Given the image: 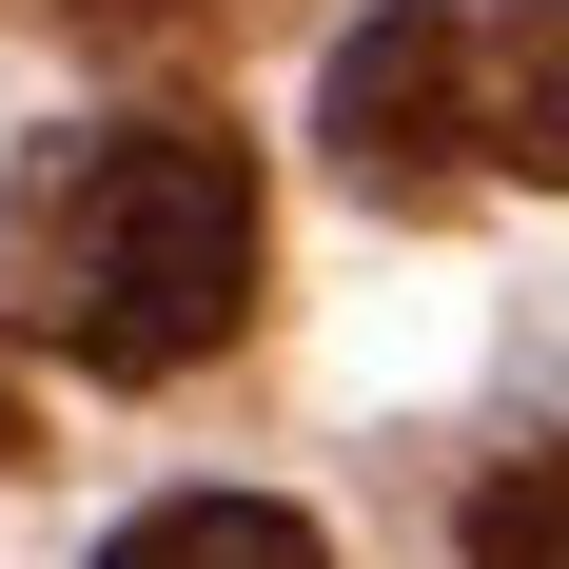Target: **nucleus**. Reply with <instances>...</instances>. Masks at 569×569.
<instances>
[{
  "label": "nucleus",
  "instance_id": "obj_1",
  "mask_svg": "<svg viewBox=\"0 0 569 569\" xmlns=\"http://www.w3.org/2000/svg\"><path fill=\"white\" fill-rule=\"evenodd\" d=\"M256 256H276V197L217 118H118V138H40L20 197H0V315L118 393H158L197 353H236L256 315Z\"/></svg>",
  "mask_w": 569,
  "mask_h": 569
},
{
  "label": "nucleus",
  "instance_id": "obj_2",
  "mask_svg": "<svg viewBox=\"0 0 569 569\" xmlns=\"http://www.w3.org/2000/svg\"><path fill=\"white\" fill-rule=\"evenodd\" d=\"M315 138L373 217H452L471 177L569 197V0H373L315 79Z\"/></svg>",
  "mask_w": 569,
  "mask_h": 569
},
{
  "label": "nucleus",
  "instance_id": "obj_3",
  "mask_svg": "<svg viewBox=\"0 0 569 569\" xmlns=\"http://www.w3.org/2000/svg\"><path fill=\"white\" fill-rule=\"evenodd\" d=\"M99 569H335V550H315V511H276V491H177V511H138Z\"/></svg>",
  "mask_w": 569,
  "mask_h": 569
},
{
  "label": "nucleus",
  "instance_id": "obj_4",
  "mask_svg": "<svg viewBox=\"0 0 569 569\" xmlns=\"http://www.w3.org/2000/svg\"><path fill=\"white\" fill-rule=\"evenodd\" d=\"M471 569H569V432L471 471Z\"/></svg>",
  "mask_w": 569,
  "mask_h": 569
},
{
  "label": "nucleus",
  "instance_id": "obj_5",
  "mask_svg": "<svg viewBox=\"0 0 569 569\" xmlns=\"http://www.w3.org/2000/svg\"><path fill=\"white\" fill-rule=\"evenodd\" d=\"M59 20H99V40H177L197 0H59Z\"/></svg>",
  "mask_w": 569,
  "mask_h": 569
},
{
  "label": "nucleus",
  "instance_id": "obj_6",
  "mask_svg": "<svg viewBox=\"0 0 569 569\" xmlns=\"http://www.w3.org/2000/svg\"><path fill=\"white\" fill-rule=\"evenodd\" d=\"M20 452H40V412H20V393H0V471H20Z\"/></svg>",
  "mask_w": 569,
  "mask_h": 569
}]
</instances>
